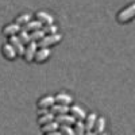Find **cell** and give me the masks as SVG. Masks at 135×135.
<instances>
[{"label": "cell", "instance_id": "277c9868", "mask_svg": "<svg viewBox=\"0 0 135 135\" xmlns=\"http://www.w3.org/2000/svg\"><path fill=\"white\" fill-rule=\"evenodd\" d=\"M41 132L42 134H49V135H58L60 132V123L57 120H53L47 124L41 126Z\"/></svg>", "mask_w": 135, "mask_h": 135}, {"label": "cell", "instance_id": "7a4b0ae2", "mask_svg": "<svg viewBox=\"0 0 135 135\" xmlns=\"http://www.w3.org/2000/svg\"><path fill=\"white\" fill-rule=\"evenodd\" d=\"M62 41V35L61 34H53V35H45L39 42H38V46L39 47H51L58 45Z\"/></svg>", "mask_w": 135, "mask_h": 135}, {"label": "cell", "instance_id": "ffe728a7", "mask_svg": "<svg viewBox=\"0 0 135 135\" xmlns=\"http://www.w3.org/2000/svg\"><path fill=\"white\" fill-rule=\"evenodd\" d=\"M18 37H19V39H20L22 42H23L25 45H28V43L31 42V37H30V32H28L27 30H25V28H22V30L19 31Z\"/></svg>", "mask_w": 135, "mask_h": 135}, {"label": "cell", "instance_id": "8992f818", "mask_svg": "<svg viewBox=\"0 0 135 135\" xmlns=\"http://www.w3.org/2000/svg\"><path fill=\"white\" fill-rule=\"evenodd\" d=\"M51 55V50L50 47H38L37 54H35V61L37 64H45Z\"/></svg>", "mask_w": 135, "mask_h": 135}, {"label": "cell", "instance_id": "30bf717a", "mask_svg": "<svg viewBox=\"0 0 135 135\" xmlns=\"http://www.w3.org/2000/svg\"><path fill=\"white\" fill-rule=\"evenodd\" d=\"M97 120V115L96 114H88L84 123H85V132L86 134H92L93 128H95V123Z\"/></svg>", "mask_w": 135, "mask_h": 135}, {"label": "cell", "instance_id": "8fae6325", "mask_svg": "<svg viewBox=\"0 0 135 135\" xmlns=\"http://www.w3.org/2000/svg\"><path fill=\"white\" fill-rule=\"evenodd\" d=\"M55 120H57L60 124H68V126H73L76 123V118L68 112V114H62V115H57L55 116Z\"/></svg>", "mask_w": 135, "mask_h": 135}, {"label": "cell", "instance_id": "9a60e30c", "mask_svg": "<svg viewBox=\"0 0 135 135\" xmlns=\"http://www.w3.org/2000/svg\"><path fill=\"white\" fill-rule=\"evenodd\" d=\"M70 109V105H64V104H58V103H55L51 105L50 108V112L51 114H54L55 116L57 115H62V114H68Z\"/></svg>", "mask_w": 135, "mask_h": 135}, {"label": "cell", "instance_id": "7c38bea8", "mask_svg": "<svg viewBox=\"0 0 135 135\" xmlns=\"http://www.w3.org/2000/svg\"><path fill=\"white\" fill-rule=\"evenodd\" d=\"M69 112L76 118V120H85V118H86V112L80 105H70Z\"/></svg>", "mask_w": 135, "mask_h": 135}, {"label": "cell", "instance_id": "5b68a950", "mask_svg": "<svg viewBox=\"0 0 135 135\" xmlns=\"http://www.w3.org/2000/svg\"><path fill=\"white\" fill-rule=\"evenodd\" d=\"M2 54H3V57L6 60H8V61H14L18 57V53H16L15 47L9 42L8 43H4L3 46H2Z\"/></svg>", "mask_w": 135, "mask_h": 135}, {"label": "cell", "instance_id": "3957f363", "mask_svg": "<svg viewBox=\"0 0 135 135\" xmlns=\"http://www.w3.org/2000/svg\"><path fill=\"white\" fill-rule=\"evenodd\" d=\"M38 42L35 41H31L28 45H26V50H25V54H23V58L26 62H32L35 60V54H37V50H38Z\"/></svg>", "mask_w": 135, "mask_h": 135}, {"label": "cell", "instance_id": "d6986e66", "mask_svg": "<svg viewBox=\"0 0 135 135\" xmlns=\"http://www.w3.org/2000/svg\"><path fill=\"white\" fill-rule=\"evenodd\" d=\"M104 128H105V119L97 116V120H96V123H95L93 132H95V134H100V132L104 131Z\"/></svg>", "mask_w": 135, "mask_h": 135}, {"label": "cell", "instance_id": "9c48e42d", "mask_svg": "<svg viewBox=\"0 0 135 135\" xmlns=\"http://www.w3.org/2000/svg\"><path fill=\"white\" fill-rule=\"evenodd\" d=\"M53 104H55V97H54V96H51V95H46V96L41 97V99L38 100V103H37L38 109H39V108H43V109H50Z\"/></svg>", "mask_w": 135, "mask_h": 135}, {"label": "cell", "instance_id": "44dd1931", "mask_svg": "<svg viewBox=\"0 0 135 135\" xmlns=\"http://www.w3.org/2000/svg\"><path fill=\"white\" fill-rule=\"evenodd\" d=\"M46 34H45L43 28H39V30H35V31H32L30 32V37H31V41H35V42H39Z\"/></svg>", "mask_w": 135, "mask_h": 135}, {"label": "cell", "instance_id": "4fadbf2b", "mask_svg": "<svg viewBox=\"0 0 135 135\" xmlns=\"http://www.w3.org/2000/svg\"><path fill=\"white\" fill-rule=\"evenodd\" d=\"M35 16H37V19H38L39 22H42V25H43V26L54 23V18H53L50 14L45 12V11H38V12L35 14Z\"/></svg>", "mask_w": 135, "mask_h": 135}, {"label": "cell", "instance_id": "ba28073f", "mask_svg": "<svg viewBox=\"0 0 135 135\" xmlns=\"http://www.w3.org/2000/svg\"><path fill=\"white\" fill-rule=\"evenodd\" d=\"M20 30H22V26L18 25L16 22H14V23H8V25H6V26L3 27L2 32H3V35H6V37L9 38V37H12V35H18Z\"/></svg>", "mask_w": 135, "mask_h": 135}, {"label": "cell", "instance_id": "2e32d148", "mask_svg": "<svg viewBox=\"0 0 135 135\" xmlns=\"http://www.w3.org/2000/svg\"><path fill=\"white\" fill-rule=\"evenodd\" d=\"M22 28L27 30L28 32H32V31H35V30L43 28V25H42V22H39L38 19H35V20H30L28 23H27V25H25Z\"/></svg>", "mask_w": 135, "mask_h": 135}, {"label": "cell", "instance_id": "52a82bcc", "mask_svg": "<svg viewBox=\"0 0 135 135\" xmlns=\"http://www.w3.org/2000/svg\"><path fill=\"white\" fill-rule=\"evenodd\" d=\"M8 42L15 47V50H16V53H18V57H23L25 50H26V45L19 39V37H18V35L9 37V41H8Z\"/></svg>", "mask_w": 135, "mask_h": 135}, {"label": "cell", "instance_id": "7402d4cb", "mask_svg": "<svg viewBox=\"0 0 135 135\" xmlns=\"http://www.w3.org/2000/svg\"><path fill=\"white\" fill-rule=\"evenodd\" d=\"M30 20H31V15H30V14H22V15H19V16L15 19V22H16L18 25H20L22 27H23L25 25H27Z\"/></svg>", "mask_w": 135, "mask_h": 135}, {"label": "cell", "instance_id": "603a6c76", "mask_svg": "<svg viewBox=\"0 0 135 135\" xmlns=\"http://www.w3.org/2000/svg\"><path fill=\"white\" fill-rule=\"evenodd\" d=\"M43 31H45L46 35H53V34H57L58 32V26H55L54 23L46 25V26H43Z\"/></svg>", "mask_w": 135, "mask_h": 135}, {"label": "cell", "instance_id": "cb8c5ba5", "mask_svg": "<svg viewBox=\"0 0 135 135\" xmlns=\"http://www.w3.org/2000/svg\"><path fill=\"white\" fill-rule=\"evenodd\" d=\"M60 132L65 135H74L73 126H68V124H60Z\"/></svg>", "mask_w": 135, "mask_h": 135}, {"label": "cell", "instance_id": "5bb4252c", "mask_svg": "<svg viewBox=\"0 0 135 135\" xmlns=\"http://www.w3.org/2000/svg\"><path fill=\"white\" fill-rule=\"evenodd\" d=\"M55 103H58V104H64V105H72L73 103V97L70 95H68V93H58V95H55Z\"/></svg>", "mask_w": 135, "mask_h": 135}, {"label": "cell", "instance_id": "e0dca14e", "mask_svg": "<svg viewBox=\"0 0 135 135\" xmlns=\"http://www.w3.org/2000/svg\"><path fill=\"white\" fill-rule=\"evenodd\" d=\"M55 120V115L51 114V112H46V114H43V115H39L38 116V124L39 126H43V124H47V123Z\"/></svg>", "mask_w": 135, "mask_h": 135}, {"label": "cell", "instance_id": "6da1fadb", "mask_svg": "<svg viewBox=\"0 0 135 135\" xmlns=\"http://www.w3.org/2000/svg\"><path fill=\"white\" fill-rule=\"evenodd\" d=\"M134 18H135V3H132V4L124 7L123 9H120L118 12V15H116V20L120 25L130 23Z\"/></svg>", "mask_w": 135, "mask_h": 135}, {"label": "cell", "instance_id": "ac0fdd59", "mask_svg": "<svg viewBox=\"0 0 135 135\" xmlns=\"http://www.w3.org/2000/svg\"><path fill=\"white\" fill-rule=\"evenodd\" d=\"M73 130H74V135H84L85 134L84 120H76V123L73 124Z\"/></svg>", "mask_w": 135, "mask_h": 135}]
</instances>
